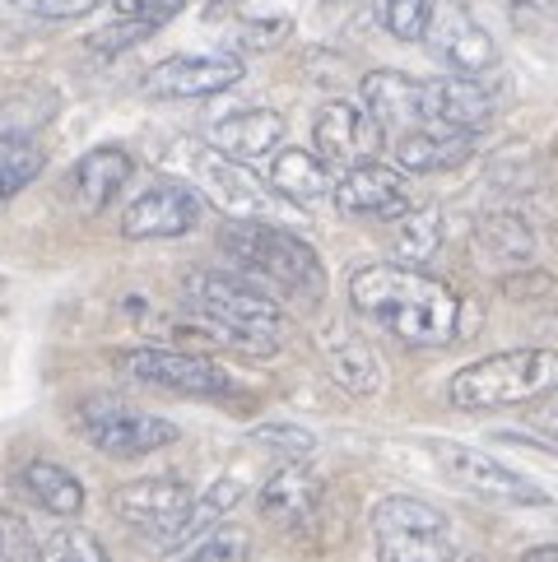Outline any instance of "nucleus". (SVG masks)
<instances>
[{"label":"nucleus","mask_w":558,"mask_h":562,"mask_svg":"<svg viewBox=\"0 0 558 562\" xmlns=\"http://www.w3.org/2000/svg\"><path fill=\"white\" fill-rule=\"evenodd\" d=\"M433 456H437V465H443V474L451 479L456 488H466V493L484 497V502H507V507H549V493L535 484V479L503 465V460H493L489 451L461 447V441H437Z\"/></svg>","instance_id":"obj_7"},{"label":"nucleus","mask_w":558,"mask_h":562,"mask_svg":"<svg viewBox=\"0 0 558 562\" xmlns=\"http://www.w3.org/2000/svg\"><path fill=\"white\" fill-rule=\"evenodd\" d=\"M270 191H279L293 205H316V200L335 195V177L322 154H303V149H284L270 164Z\"/></svg>","instance_id":"obj_21"},{"label":"nucleus","mask_w":558,"mask_h":562,"mask_svg":"<svg viewBox=\"0 0 558 562\" xmlns=\"http://www.w3.org/2000/svg\"><path fill=\"white\" fill-rule=\"evenodd\" d=\"M116 19H149V14H168V0H112Z\"/></svg>","instance_id":"obj_35"},{"label":"nucleus","mask_w":558,"mask_h":562,"mask_svg":"<svg viewBox=\"0 0 558 562\" xmlns=\"http://www.w3.org/2000/svg\"><path fill=\"white\" fill-rule=\"evenodd\" d=\"M75 428L85 432L103 456H116V460L149 456L158 447H168V441H177V428L168 424V418L145 414V409L126 405V400H112V395L85 400V405H79V424Z\"/></svg>","instance_id":"obj_6"},{"label":"nucleus","mask_w":558,"mask_h":562,"mask_svg":"<svg viewBox=\"0 0 558 562\" xmlns=\"http://www.w3.org/2000/svg\"><path fill=\"white\" fill-rule=\"evenodd\" d=\"M470 154H475L470 131H451V126H433V122L395 139V164H401V172H443V168L466 164Z\"/></svg>","instance_id":"obj_19"},{"label":"nucleus","mask_w":558,"mask_h":562,"mask_svg":"<svg viewBox=\"0 0 558 562\" xmlns=\"http://www.w3.org/2000/svg\"><path fill=\"white\" fill-rule=\"evenodd\" d=\"M0 562H14V558H10V553H5V549H0Z\"/></svg>","instance_id":"obj_39"},{"label":"nucleus","mask_w":558,"mask_h":562,"mask_svg":"<svg viewBox=\"0 0 558 562\" xmlns=\"http://www.w3.org/2000/svg\"><path fill=\"white\" fill-rule=\"evenodd\" d=\"M168 14H149V19H116L112 29H103V33H93L89 37V47L93 52H126V47H135L140 37H149L158 24H164Z\"/></svg>","instance_id":"obj_32"},{"label":"nucleus","mask_w":558,"mask_h":562,"mask_svg":"<svg viewBox=\"0 0 558 562\" xmlns=\"http://www.w3.org/2000/svg\"><path fill=\"white\" fill-rule=\"evenodd\" d=\"M433 0H382V24L401 43H424L433 24Z\"/></svg>","instance_id":"obj_29"},{"label":"nucleus","mask_w":558,"mask_h":562,"mask_svg":"<svg viewBox=\"0 0 558 562\" xmlns=\"http://www.w3.org/2000/svg\"><path fill=\"white\" fill-rule=\"evenodd\" d=\"M364 108L372 112V122L382 126V135H391V145L401 135L428 126L424 122V85L401 70H372L364 75Z\"/></svg>","instance_id":"obj_16"},{"label":"nucleus","mask_w":558,"mask_h":562,"mask_svg":"<svg viewBox=\"0 0 558 562\" xmlns=\"http://www.w3.org/2000/svg\"><path fill=\"white\" fill-rule=\"evenodd\" d=\"M116 372L135 386H158V391H177V395H228L233 381L228 372L210 363L201 353H182V349H126L116 353Z\"/></svg>","instance_id":"obj_8"},{"label":"nucleus","mask_w":558,"mask_h":562,"mask_svg":"<svg viewBox=\"0 0 558 562\" xmlns=\"http://www.w3.org/2000/svg\"><path fill=\"white\" fill-rule=\"evenodd\" d=\"M443 247V218L433 210H410L405 218H395L391 233V251L405 260V266H424V260Z\"/></svg>","instance_id":"obj_27"},{"label":"nucleus","mask_w":558,"mask_h":562,"mask_svg":"<svg viewBox=\"0 0 558 562\" xmlns=\"http://www.w3.org/2000/svg\"><path fill=\"white\" fill-rule=\"evenodd\" d=\"M335 205L358 218H405L414 210V191L401 177V168L358 164L335 182Z\"/></svg>","instance_id":"obj_14"},{"label":"nucleus","mask_w":558,"mask_h":562,"mask_svg":"<svg viewBox=\"0 0 558 562\" xmlns=\"http://www.w3.org/2000/svg\"><path fill=\"white\" fill-rule=\"evenodd\" d=\"M516 5H526V10H549V5H558V0H516Z\"/></svg>","instance_id":"obj_38"},{"label":"nucleus","mask_w":558,"mask_h":562,"mask_svg":"<svg viewBox=\"0 0 558 562\" xmlns=\"http://www.w3.org/2000/svg\"><path fill=\"white\" fill-rule=\"evenodd\" d=\"M247 553H252V535L243 526H214L187 553V562H247Z\"/></svg>","instance_id":"obj_30"},{"label":"nucleus","mask_w":558,"mask_h":562,"mask_svg":"<svg viewBox=\"0 0 558 562\" xmlns=\"http://www.w3.org/2000/svg\"><path fill=\"white\" fill-rule=\"evenodd\" d=\"M103 0H29V10L37 19H79V14H89L98 10Z\"/></svg>","instance_id":"obj_34"},{"label":"nucleus","mask_w":558,"mask_h":562,"mask_svg":"<svg viewBox=\"0 0 558 562\" xmlns=\"http://www.w3.org/2000/svg\"><path fill=\"white\" fill-rule=\"evenodd\" d=\"M531 428H535V432H545V437H558V391L545 400L540 409L531 414Z\"/></svg>","instance_id":"obj_36"},{"label":"nucleus","mask_w":558,"mask_h":562,"mask_svg":"<svg viewBox=\"0 0 558 562\" xmlns=\"http://www.w3.org/2000/svg\"><path fill=\"white\" fill-rule=\"evenodd\" d=\"M37 168H43V149L29 139V131H0V200L24 191Z\"/></svg>","instance_id":"obj_28"},{"label":"nucleus","mask_w":558,"mask_h":562,"mask_svg":"<svg viewBox=\"0 0 558 562\" xmlns=\"http://www.w3.org/2000/svg\"><path fill=\"white\" fill-rule=\"evenodd\" d=\"M19 484H24V493L52 516H79L89 502L85 484H79L66 465H52V460H29V465L19 470Z\"/></svg>","instance_id":"obj_23"},{"label":"nucleus","mask_w":558,"mask_h":562,"mask_svg":"<svg viewBox=\"0 0 558 562\" xmlns=\"http://www.w3.org/2000/svg\"><path fill=\"white\" fill-rule=\"evenodd\" d=\"M279 139H284V116L252 108V112H233L224 122H214L205 131V145L224 149L228 158H266Z\"/></svg>","instance_id":"obj_20"},{"label":"nucleus","mask_w":558,"mask_h":562,"mask_svg":"<svg viewBox=\"0 0 558 562\" xmlns=\"http://www.w3.org/2000/svg\"><path fill=\"white\" fill-rule=\"evenodd\" d=\"M219 247H224V256L237 260L247 274H261L266 284H275L289 297L316 303L322 289H326V274H322L316 251L303 243V237L275 228V224H266V218H228L224 233H219Z\"/></svg>","instance_id":"obj_2"},{"label":"nucleus","mask_w":558,"mask_h":562,"mask_svg":"<svg viewBox=\"0 0 558 562\" xmlns=\"http://www.w3.org/2000/svg\"><path fill=\"white\" fill-rule=\"evenodd\" d=\"M187 172L201 182V191L214 200L219 210H228L233 218H261L270 210V191L261 177H252L243 168V158H228L214 145H196L187 154Z\"/></svg>","instance_id":"obj_9"},{"label":"nucleus","mask_w":558,"mask_h":562,"mask_svg":"<svg viewBox=\"0 0 558 562\" xmlns=\"http://www.w3.org/2000/svg\"><path fill=\"white\" fill-rule=\"evenodd\" d=\"M243 497V484H237V479H219V484L201 497V502H191V512L177 520V526L158 539V549H177V544H187L191 535H201V530H214L219 526V516L224 512H233V502Z\"/></svg>","instance_id":"obj_26"},{"label":"nucleus","mask_w":558,"mask_h":562,"mask_svg":"<svg viewBox=\"0 0 558 562\" xmlns=\"http://www.w3.org/2000/svg\"><path fill=\"white\" fill-rule=\"evenodd\" d=\"M475 247H480L489 260H498V266H526V260L535 256V228L526 224L522 214L498 210V214L480 218V228H475Z\"/></svg>","instance_id":"obj_24"},{"label":"nucleus","mask_w":558,"mask_h":562,"mask_svg":"<svg viewBox=\"0 0 558 562\" xmlns=\"http://www.w3.org/2000/svg\"><path fill=\"white\" fill-rule=\"evenodd\" d=\"M428 52L443 61L451 75H484L498 61L493 37L475 24V19L461 5H437L433 24H428Z\"/></svg>","instance_id":"obj_15"},{"label":"nucleus","mask_w":558,"mask_h":562,"mask_svg":"<svg viewBox=\"0 0 558 562\" xmlns=\"http://www.w3.org/2000/svg\"><path fill=\"white\" fill-rule=\"evenodd\" d=\"M493 116V93L484 85H475V75H443L424 85V122L470 131L480 135Z\"/></svg>","instance_id":"obj_17"},{"label":"nucleus","mask_w":558,"mask_h":562,"mask_svg":"<svg viewBox=\"0 0 558 562\" xmlns=\"http://www.w3.org/2000/svg\"><path fill=\"white\" fill-rule=\"evenodd\" d=\"M326 363H331V376L341 381L349 395H377L382 391V363L377 353L354 335H335L326 345Z\"/></svg>","instance_id":"obj_25"},{"label":"nucleus","mask_w":558,"mask_h":562,"mask_svg":"<svg viewBox=\"0 0 558 562\" xmlns=\"http://www.w3.org/2000/svg\"><path fill=\"white\" fill-rule=\"evenodd\" d=\"M261 447H270V451H279V456H289V460H303L312 447H316V437L308 432V428H298V424H261L252 432Z\"/></svg>","instance_id":"obj_33"},{"label":"nucleus","mask_w":558,"mask_h":562,"mask_svg":"<svg viewBox=\"0 0 558 562\" xmlns=\"http://www.w3.org/2000/svg\"><path fill=\"white\" fill-rule=\"evenodd\" d=\"M470 562H475V558H470Z\"/></svg>","instance_id":"obj_40"},{"label":"nucleus","mask_w":558,"mask_h":562,"mask_svg":"<svg viewBox=\"0 0 558 562\" xmlns=\"http://www.w3.org/2000/svg\"><path fill=\"white\" fill-rule=\"evenodd\" d=\"M522 562H558V544H540V549H526Z\"/></svg>","instance_id":"obj_37"},{"label":"nucleus","mask_w":558,"mask_h":562,"mask_svg":"<svg viewBox=\"0 0 558 562\" xmlns=\"http://www.w3.org/2000/svg\"><path fill=\"white\" fill-rule=\"evenodd\" d=\"M201 210L205 200L196 187H182V182H154L140 191L126 214H122V233L131 243H158V237H182L201 224Z\"/></svg>","instance_id":"obj_10"},{"label":"nucleus","mask_w":558,"mask_h":562,"mask_svg":"<svg viewBox=\"0 0 558 562\" xmlns=\"http://www.w3.org/2000/svg\"><path fill=\"white\" fill-rule=\"evenodd\" d=\"M191 502H196L191 484H182V479H172V474H158V479H135V484L116 488L112 493V512L122 516L126 526L164 539L177 520L191 512Z\"/></svg>","instance_id":"obj_13"},{"label":"nucleus","mask_w":558,"mask_h":562,"mask_svg":"<svg viewBox=\"0 0 558 562\" xmlns=\"http://www.w3.org/2000/svg\"><path fill=\"white\" fill-rule=\"evenodd\" d=\"M349 297L358 312L410 349L451 345L461 330L456 293L414 266H364L349 279Z\"/></svg>","instance_id":"obj_1"},{"label":"nucleus","mask_w":558,"mask_h":562,"mask_svg":"<svg viewBox=\"0 0 558 562\" xmlns=\"http://www.w3.org/2000/svg\"><path fill=\"white\" fill-rule=\"evenodd\" d=\"M372 539L382 562H456L447 516L418 497H382L372 507Z\"/></svg>","instance_id":"obj_4"},{"label":"nucleus","mask_w":558,"mask_h":562,"mask_svg":"<svg viewBox=\"0 0 558 562\" xmlns=\"http://www.w3.org/2000/svg\"><path fill=\"white\" fill-rule=\"evenodd\" d=\"M558 391V349H512L461 368L447 381L456 409H512Z\"/></svg>","instance_id":"obj_3"},{"label":"nucleus","mask_w":558,"mask_h":562,"mask_svg":"<svg viewBox=\"0 0 558 562\" xmlns=\"http://www.w3.org/2000/svg\"><path fill=\"white\" fill-rule=\"evenodd\" d=\"M243 79V61L228 52H210V56H168L145 75V89L154 98H168V103H182V98H214L233 89Z\"/></svg>","instance_id":"obj_11"},{"label":"nucleus","mask_w":558,"mask_h":562,"mask_svg":"<svg viewBox=\"0 0 558 562\" xmlns=\"http://www.w3.org/2000/svg\"><path fill=\"white\" fill-rule=\"evenodd\" d=\"M312 139H316V154H322L331 168L349 172L358 164H372V154L382 149V126H377L372 112L358 108V103H326L316 112Z\"/></svg>","instance_id":"obj_12"},{"label":"nucleus","mask_w":558,"mask_h":562,"mask_svg":"<svg viewBox=\"0 0 558 562\" xmlns=\"http://www.w3.org/2000/svg\"><path fill=\"white\" fill-rule=\"evenodd\" d=\"M43 562H112L103 539L89 535V530H62L52 539V544L43 549Z\"/></svg>","instance_id":"obj_31"},{"label":"nucleus","mask_w":558,"mask_h":562,"mask_svg":"<svg viewBox=\"0 0 558 562\" xmlns=\"http://www.w3.org/2000/svg\"><path fill=\"white\" fill-rule=\"evenodd\" d=\"M187 297L201 307V316L243 330V335L279 339V330H284V312H279L275 297H266L261 289L247 284V279H237V274L196 270V274H187Z\"/></svg>","instance_id":"obj_5"},{"label":"nucleus","mask_w":558,"mask_h":562,"mask_svg":"<svg viewBox=\"0 0 558 562\" xmlns=\"http://www.w3.org/2000/svg\"><path fill=\"white\" fill-rule=\"evenodd\" d=\"M131 154L126 149H89L85 158H79V168H75V195H79V205L85 210H103L108 200H116V191H122L131 182Z\"/></svg>","instance_id":"obj_22"},{"label":"nucleus","mask_w":558,"mask_h":562,"mask_svg":"<svg viewBox=\"0 0 558 562\" xmlns=\"http://www.w3.org/2000/svg\"><path fill=\"white\" fill-rule=\"evenodd\" d=\"M316 507H322V484H316V474L303 465L279 470L261 488V516L275 530H303L316 516Z\"/></svg>","instance_id":"obj_18"}]
</instances>
